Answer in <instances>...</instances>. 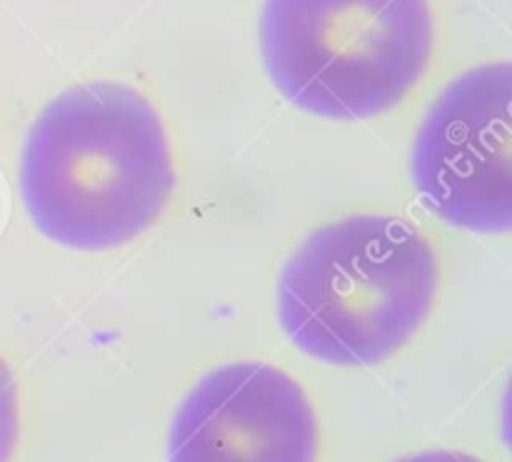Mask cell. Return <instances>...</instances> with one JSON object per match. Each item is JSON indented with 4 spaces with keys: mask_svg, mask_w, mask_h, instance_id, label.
Masks as SVG:
<instances>
[{
    "mask_svg": "<svg viewBox=\"0 0 512 462\" xmlns=\"http://www.w3.org/2000/svg\"><path fill=\"white\" fill-rule=\"evenodd\" d=\"M18 190L35 230L60 248H123L158 223L175 190L168 128L133 85H73L30 125Z\"/></svg>",
    "mask_w": 512,
    "mask_h": 462,
    "instance_id": "cell-1",
    "label": "cell"
},
{
    "mask_svg": "<svg viewBox=\"0 0 512 462\" xmlns=\"http://www.w3.org/2000/svg\"><path fill=\"white\" fill-rule=\"evenodd\" d=\"M440 290L433 240L403 218L345 215L313 230L278 278V320L308 358L370 368L428 323Z\"/></svg>",
    "mask_w": 512,
    "mask_h": 462,
    "instance_id": "cell-2",
    "label": "cell"
},
{
    "mask_svg": "<svg viewBox=\"0 0 512 462\" xmlns=\"http://www.w3.org/2000/svg\"><path fill=\"white\" fill-rule=\"evenodd\" d=\"M258 35L278 93L328 120L393 113L438 48L430 0H263Z\"/></svg>",
    "mask_w": 512,
    "mask_h": 462,
    "instance_id": "cell-3",
    "label": "cell"
},
{
    "mask_svg": "<svg viewBox=\"0 0 512 462\" xmlns=\"http://www.w3.org/2000/svg\"><path fill=\"white\" fill-rule=\"evenodd\" d=\"M512 68L485 63L450 80L425 113L410 178L428 210L478 235L512 228Z\"/></svg>",
    "mask_w": 512,
    "mask_h": 462,
    "instance_id": "cell-4",
    "label": "cell"
},
{
    "mask_svg": "<svg viewBox=\"0 0 512 462\" xmlns=\"http://www.w3.org/2000/svg\"><path fill=\"white\" fill-rule=\"evenodd\" d=\"M320 423L303 385L270 363L205 373L175 413L168 462H318Z\"/></svg>",
    "mask_w": 512,
    "mask_h": 462,
    "instance_id": "cell-5",
    "label": "cell"
},
{
    "mask_svg": "<svg viewBox=\"0 0 512 462\" xmlns=\"http://www.w3.org/2000/svg\"><path fill=\"white\" fill-rule=\"evenodd\" d=\"M20 443V390L10 365L0 358V462H13Z\"/></svg>",
    "mask_w": 512,
    "mask_h": 462,
    "instance_id": "cell-6",
    "label": "cell"
},
{
    "mask_svg": "<svg viewBox=\"0 0 512 462\" xmlns=\"http://www.w3.org/2000/svg\"><path fill=\"white\" fill-rule=\"evenodd\" d=\"M400 462H483L470 453H460V450H425V453H415L410 458Z\"/></svg>",
    "mask_w": 512,
    "mask_h": 462,
    "instance_id": "cell-7",
    "label": "cell"
}]
</instances>
